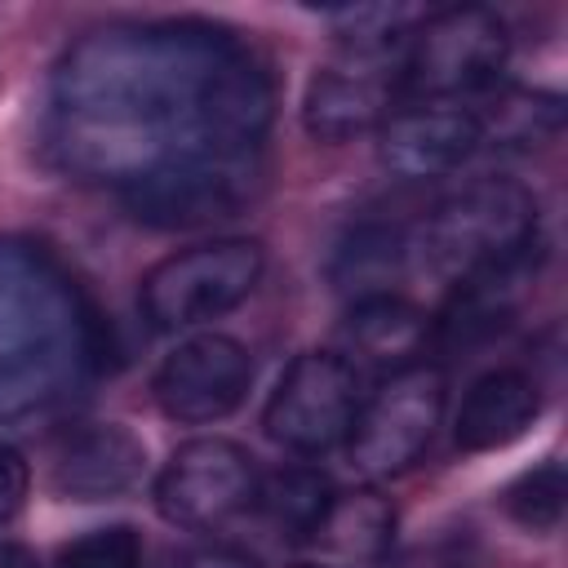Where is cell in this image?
<instances>
[{
  "label": "cell",
  "mask_w": 568,
  "mask_h": 568,
  "mask_svg": "<svg viewBox=\"0 0 568 568\" xmlns=\"http://www.w3.org/2000/svg\"><path fill=\"white\" fill-rule=\"evenodd\" d=\"M342 342L364 364H382L395 373V368H408L413 355L426 346V315L395 293L355 297L342 324Z\"/></svg>",
  "instance_id": "15"
},
{
  "label": "cell",
  "mask_w": 568,
  "mask_h": 568,
  "mask_svg": "<svg viewBox=\"0 0 568 568\" xmlns=\"http://www.w3.org/2000/svg\"><path fill=\"white\" fill-rule=\"evenodd\" d=\"M541 413V386L524 368H488L479 373L462 408L453 417V439L462 453H493L515 444Z\"/></svg>",
  "instance_id": "13"
},
{
  "label": "cell",
  "mask_w": 568,
  "mask_h": 568,
  "mask_svg": "<svg viewBox=\"0 0 568 568\" xmlns=\"http://www.w3.org/2000/svg\"><path fill=\"white\" fill-rule=\"evenodd\" d=\"M408 40V36H404ZM404 40L399 44H342L324 62L302 98V120L324 142L382 129L404 98Z\"/></svg>",
  "instance_id": "8"
},
{
  "label": "cell",
  "mask_w": 568,
  "mask_h": 568,
  "mask_svg": "<svg viewBox=\"0 0 568 568\" xmlns=\"http://www.w3.org/2000/svg\"><path fill=\"white\" fill-rule=\"evenodd\" d=\"M266 124V67L209 22L102 27L53 80L62 164L120 186L178 160L257 151Z\"/></svg>",
  "instance_id": "1"
},
{
  "label": "cell",
  "mask_w": 568,
  "mask_h": 568,
  "mask_svg": "<svg viewBox=\"0 0 568 568\" xmlns=\"http://www.w3.org/2000/svg\"><path fill=\"white\" fill-rule=\"evenodd\" d=\"M390 568H479V546L466 528H448L408 546Z\"/></svg>",
  "instance_id": "22"
},
{
  "label": "cell",
  "mask_w": 568,
  "mask_h": 568,
  "mask_svg": "<svg viewBox=\"0 0 568 568\" xmlns=\"http://www.w3.org/2000/svg\"><path fill=\"white\" fill-rule=\"evenodd\" d=\"M510 58L506 22L484 4L422 13L404 40V98L466 102L488 93Z\"/></svg>",
  "instance_id": "3"
},
{
  "label": "cell",
  "mask_w": 568,
  "mask_h": 568,
  "mask_svg": "<svg viewBox=\"0 0 568 568\" xmlns=\"http://www.w3.org/2000/svg\"><path fill=\"white\" fill-rule=\"evenodd\" d=\"M501 506H506V515H510L519 528H528V532H550V528H559L564 506H568V475H564V462L546 457L541 466L524 470V475L506 488Z\"/></svg>",
  "instance_id": "20"
},
{
  "label": "cell",
  "mask_w": 568,
  "mask_h": 568,
  "mask_svg": "<svg viewBox=\"0 0 568 568\" xmlns=\"http://www.w3.org/2000/svg\"><path fill=\"white\" fill-rule=\"evenodd\" d=\"M484 151V124L470 102L399 106L377 129V155L395 178H444Z\"/></svg>",
  "instance_id": "11"
},
{
  "label": "cell",
  "mask_w": 568,
  "mask_h": 568,
  "mask_svg": "<svg viewBox=\"0 0 568 568\" xmlns=\"http://www.w3.org/2000/svg\"><path fill=\"white\" fill-rule=\"evenodd\" d=\"M328 501H333V484H328L324 470H315V466H280V470L257 479V501L253 506L262 510V519L280 537L306 541L320 528Z\"/></svg>",
  "instance_id": "17"
},
{
  "label": "cell",
  "mask_w": 568,
  "mask_h": 568,
  "mask_svg": "<svg viewBox=\"0 0 568 568\" xmlns=\"http://www.w3.org/2000/svg\"><path fill=\"white\" fill-rule=\"evenodd\" d=\"M146 470V444L120 422H84L53 444L49 479L62 497L106 501L129 493Z\"/></svg>",
  "instance_id": "12"
},
{
  "label": "cell",
  "mask_w": 568,
  "mask_h": 568,
  "mask_svg": "<svg viewBox=\"0 0 568 568\" xmlns=\"http://www.w3.org/2000/svg\"><path fill=\"white\" fill-rule=\"evenodd\" d=\"M444 373L435 364H408L395 368L355 413V426L346 435V453L359 475L390 479L408 470L435 439V426L444 417Z\"/></svg>",
  "instance_id": "6"
},
{
  "label": "cell",
  "mask_w": 568,
  "mask_h": 568,
  "mask_svg": "<svg viewBox=\"0 0 568 568\" xmlns=\"http://www.w3.org/2000/svg\"><path fill=\"white\" fill-rule=\"evenodd\" d=\"M173 568H257V564L231 546H200V550H186L182 559H173Z\"/></svg>",
  "instance_id": "24"
},
{
  "label": "cell",
  "mask_w": 568,
  "mask_h": 568,
  "mask_svg": "<svg viewBox=\"0 0 568 568\" xmlns=\"http://www.w3.org/2000/svg\"><path fill=\"white\" fill-rule=\"evenodd\" d=\"M413 262L439 280H470L537 253V195L510 178H475L444 195L408 235Z\"/></svg>",
  "instance_id": "2"
},
{
  "label": "cell",
  "mask_w": 568,
  "mask_h": 568,
  "mask_svg": "<svg viewBox=\"0 0 568 568\" xmlns=\"http://www.w3.org/2000/svg\"><path fill=\"white\" fill-rule=\"evenodd\" d=\"M0 568H40V559L18 541H0Z\"/></svg>",
  "instance_id": "25"
},
{
  "label": "cell",
  "mask_w": 568,
  "mask_h": 568,
  "mask_svg": "<svg viewBox=\"0 0 568 568\" xmlns=\"http://www.w3.org/2000/svg\"><path fill=\"white\" fill-rule=\"evenodd\" d=\"M532 275H537V253H524L506 266H493V271H479V275L453 284V297H448L444 324H439L444 342L448 346H479L493 333H501L515 320Z\"/></svg>",
  "instance_id": "14"
},
{
  "label": "cell",
  "mask_w": 568,
  "mask_h": 568,
  "mask_svg": "<svg viewBox=\"0 0 568 568\" xmlns=\"http://www.w3.org/2000/svg\"><path fill=\"white\" fill-rule=\"evenodd\" d=\"M27 488H31V470H27V457L9 444H0V528L22 510L27 501Z\"/></svg>",
  "instance_id": "23"
},
{
  "label": "cell",
  "mask_w": 568,
  "mask_h": 568,
  "mask_svg": "<svg viewBox=\"0 0 568 568\" xmlns=\"http://www.w3.org/2000/svg\"><path fill=\"white\" fill-rule=\"evenodd\" d=\"M58 568H142V537L129 524L89 528L58 550Z\"/></svg>",
  "instance_id": "21"
},
{
  "label": "cell",
  "mask_w": 568,
  "mask_h": 568,
  "mask_svg": "<svg viewBox=\"0 0 568 568\" xmlns=\"http://www.w3.org/2000/svg\"><path fill=\"white\" fill-rule=\"evenodd\" d=\"M390 537H395V506L373 488L333 493L320 528L311 532V541H320V550H328L342 564H377L390 550Z\"/></svg>",
  "instance_id": "16"
},
{
  "label": "cell",
  "mask_w": 568,
  "mask_h": 568,
  "mask_svg": "<svg viewBox=\"0 0 568 568\" xmlns=\"http://www.w3.org/2000/svg\"><path fill=\"white\" fill-rule=\"evenodd\" d=\"M248 382H253V359L244 342L226 333H200L186 337L173 355H164L151 395L169 422L204 426L235 413L240 399L248 395Z\"/></svg>",
  "instance_id": "10"
},
{
  "label": "cell",
  "mask_w": 568,
  "mask_h": 568,
  "mask_svg": "<svg viewBox=\"0 0 568 568\" xmlns=\"http://www.w3.org/2000/svg\"><path fill=\"white\" fill-rule=\"evenodd\" d=\"M262 182V160L257 151L240 155H195L164 164L129 186H120L124 209L160 231H191L209 222L235 217Z\"/></svg>",
  "instance_id": "7"
},
{
  "label": "cell",
  "mask_w": 568,
  "mask_h": 568,
  "mask_svg": "<svg viewBox=\"0 0 568 568\" xmlns=\"http://www.w3.org/2000/svg\"><path fill=\"white\" fill-rule=\"evenodd\" d=\"M262 271H266V253L257 240H244V235L204 240L160 257L142 275L138 302L151 328L178 333L235 311L257 288Z\"/></svg>",
  "instance_id": "4"
},
{
  "label": "cell",
  "mask_w": 568,
  "mask_h": 568,
  "mask_svg": "<svg viewBox=\"0 0 568 568\" xmlns=\"http://www.w3.org/2000/svg\"><path fill=\"white\" fill-rule=\"evenodd\" d=\"M475 111L484 146H541L564 129V98L546 89H497Z\"/></svg>",
  "instance_id": "18"
},
{
  "label": "cell",
  "mask_w": 568,
  "mask_h": 568,
  "mask_svg": "<svg viewBox=\"0 0 568 568\" xmlns=\"http://www.w3.org/2000/svg\"><path fill=\"white\" fill-rule=\"evenodd\" d=\"M257 462L244 444L200 435L173 448L155 475V506L178 528H222L257 501Z\"/></svg>",
  "instance_id": "9"
},
{
  "label": "cell",
  "mask_w": 568,
  "mask_h": 568,
  "mask_svg": "<svg viewBox=\"0 0 568 568\" xmlns=\"http://www.w3.org/2000/svg\"><path fill=\"white\" fill-rule=\"evenodd\" d=\"M364 404L359 368L337 355V351H302L275 382L266 408H262V430L288 448V453H328L346 444L355 413Z\"/></svg>",
  "instance_id": "5"
},
{
  "label": "cell",
  "mask_w": 568,
  "mask_h": 568,
  "mask_svg": "<svg viewBox=\"0 0 568 568\" xmlns=\"http://www.w3.org/2000/svg\"><path fill=\"white\" fill-rule=\"evenodd\" d=\"M408 262H413L408 231L404 226H386V222H368L337 248L333 280L342 288H351L355 297H373V293H386V284L395 275H404Z\"/></svg>",
  "instance_id": "19"
},
{
  "label": "cell",
  "mask_w": 568,
  "mask_h": 568,
  "mask_svg": "<svg viewBox=\"0 0 568 568\" xmlns=\"http://www.w3.org/2000/svg\"><path fill=\"white\" fill-rule=\"evenodd\" d=\"M302 568H320V564H302Z\"/></svg>",
  "instance_id": "26"
}]
</instances>
